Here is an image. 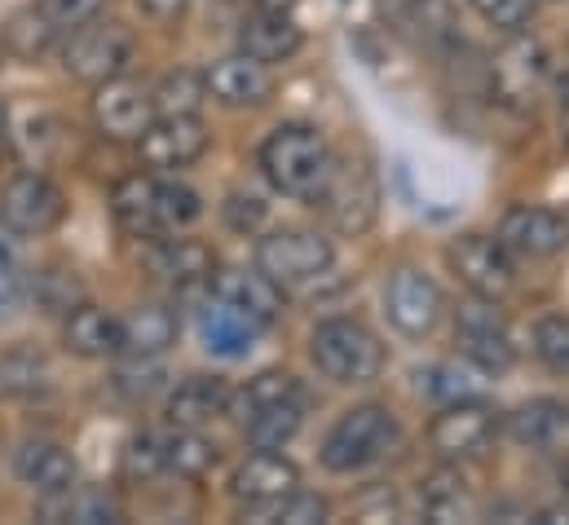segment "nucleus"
<instances>
[{
	"label": "nucleus",
	"mask_w": 569,
	"mask_h": 525,
	"mask_svg": "<svg viewBox=\"0 0 569 525\" xmlns=\"http://www.w3.org/2000/svg\"><path fill=\"white\" fill-rule=\"evenodd\" d=\"M53 40H58V31L40 18V9H36V4H31V9H22V13H13V18H9V27H4V44H9L18 58H36V53H44Z\"/></svg>",
	"instance_id": "nucleus-36"
},
{
	"label": "nucleus",
	"mask_w": 569,
	"mask_h": 525,
	"mask_svg": "<svg viewBox=\"0 0 569 525\" xmlns=\"http://www.w3.org/2000/svg\"><path fill=\"white\" fill-rule=\"evenodd\" d=\"M472 9L499 31H521L535 18V0H472Z\"/></svg>",
	"instance_id": "nucleus-44"
},
{
	"label": "nucleus",
	"mask_w": 569,
	"mask_h": 525,
	"mask_svg": "<svg viewBox=\"0 0 569 525\" xmlns=\"http://www.w3.org/2000/svg\"><path fill=\"white\" fill-rule=\"evenodd\" d=\"M331 168H336V155L313 125H279L261 141V172L287 199L313 204L322 195Z\"/></svg>",
	"instance_id": "nucleus-1"
},
{
	"label": "nucleus",
	"mask_w": 569,
	"mask_h": 525,
	"mask_svg": "<svg viewBox=\"0 0 569 525\" xmlns=\"http://www.w3.org/2000/svg\"><path fill=\"white\" fill-rule=\"evenodd\" d=\"M133 49H138V44H133V31H129L124 22L89 18L84 27L71 31V40H67V49H62V67H67L71 80L98 89V85H107V80H116V76L129 71Z\"/></svg>",
	"instance_id": "nucleus-4"
},
{
	"label": "nucleus",
	"mask_w": 569,
	"mask_h": 525,
	"mask_svg": "<svg viewBox=\"0 0 569 525\" xmlns=\"http://www.w3.org/2000/svg\"><path fill=\"white\" fill-rule=\"evenodd\" d=\"M111 212L116 221L138 235V239H159V221H154V177H124L116 190H111Z\"/></svg>",
	"instance_id": "nucleus-27"
},
{
	"label": "nucleus",
	"mask_w": 569,
	"mask_h": 525,
	"mask_svg": "<svg viewBox=\"0 0 569 525\" xmlns=\"http://www.w3.org/2000/svg\"><path fill=\"white\" fill-rule=\"evenodd\" d=\"M561 486H566V495H569V468L561 473Z\"/></svg>",
	"instance_id": "nucleus-51"
},
{
	"label": "nucleus",
	"mask_w": 569,
	"mask_h": 525,
	"mask_svg": "<svg viewBox=\"0 0 569 525\" xmlns=\"http://www.w3.org/2000/svg\"><path fill=\"white\" fill-rule=\"evenodd\" d=\"M199 331H203V345H208L212 354H221V358H243V354L257 345V336H261L266 327L252 323L243 309L226 305L221 296H212V300L203 305V314H199Z\"/></svg>",
	"instance_id": "nucleus-22"
},
{
	"label": "nucleus",
	"mask_w": 569,
	"mask_h": 525,
	"mask_svg": "<svg viewBox=\"0 0 569 525\" xmlns=\"http://www.w3.org/2000/svg\"><path fill=\"white\" fill-rule=\"evenodd\" d=\"M300 486V473H296V464L283 459L279 450H257V455H248L243 464H239V473L230 477V491H234V499H243V504H279L283 495H291Z\"/></svg>",
	"instance_id": "nucleus-19"
},
{
	"label": "nucleus",
	"mask_w": 569,
	"mask_h": 525,
	"mask_svg": "<svg viewBox=\"0 0 569 525\" xmlns=\"http://www.w3.org/2000/svg\"><path fill=\"white\" fill-rule=\"evenodd\" d=\"M296 433H300V397H296V402L257 406L252 419H248V442H252L257 450H283Z\"/></svg>",
	"instance_id": "nucleus-32"
},
{
	"label": "nucleus",
	"mask_w": 569,
	"mask_h": 525,
	"mask_svg": "<svg viewBox=\"0 0 569 525\" xmlns=\"http://www.w3.org/2000/svg\"><path fill=\"white\" fill-rule=\"evenodd\" d=\"M13 477H18L27 491H36L40 499H49V495H62V491L76 486V459H71V450H62L58 442L31 437V442H22L18 455H13Z\"/></svg>",
	"instance_id": "nucleus-17"
},
{
	"label": "nucleus",
	"mask_w": 569,
	"mask_h": 525,
	"mask_svg": "<svg viewBox=\"0 0 569 525\" xmlns=\"http://www.w3.org/2000/svg\"><path fill=\"white\" fill-rule=\"evenodd\" d=\"M4 141L18 150V159L27 168H44L58 155L62 141V120L44 107H22V111H4Z\"/></svg>",
	"instance_id": "nucleus-20"
},
{
	"label": "nucleus",
	"mask_w": 569,
	"mask_h": 525,
	"mask_svg": "<svg viewBox=\"0 0 569 525\" xmlns=\"http://www.w3.org/2000/svg\"><path fill=\"white\" fill-rule=\"evenodd\" d=\"M331 257H336L331 239H322L318 230H300V226L274 230L257 244V269L270 274L274 283H305V278L322 274Z\"/></svg>",
	"instance_id": "nucleus-8"
},
{
	"label": "nucleus",
	"mask_w": 569,
	"mask_h": 525,
	"mask_svg": "<svg viewBox=\"0 0 569 525\" xmlns=\"http://www.w3.org/2000/svg\"><path fill=\"white\" fill-rule=\"evenodd\" d=\"M67 221V195L40 168H27L0 190V226L13 235H49Z\"/></svg>",
	"instance_id": "nucleus-6"
},
{
	"label": "nucleus",
	"mask_w": 569,
	"mask_h": 525,
	"mask_svg": "<svg viewBox=\"0 0 569 525\" xmlns=\"http://www.w3.org/2000/svg\"><path fill=\"white\" fill-rule=\"evenodd\" d=\"M208 283H212V296H221L226 305L243 309L261 327H270L283 314V283H274L261 269H221Z\"/></svg>",
	"instance_id": "nucleus-16"
},
{
	"label": "nucleus",
	"mask_w": 569,
	"mask_h": 525,
	"mask_svg": "<svg viewBox=\"0 0 569 525\" xmlns=\"http://www.w3.org/2000/svg\"><path fill=\"white\" fill-rule=\"evenodd\" d=\"M296 4H305V0H257V9H266V13H291Z\"/></svg>",
	"instance_id": "nucleus-49"
},
{
	"label": "nucleus",
	"mask_w": 569,
	"mask_h": 525,
	"mask_svg": "<svg viewBox=\"0 0 569 525\" xmlns=\"http://www.w3.org/2000/svg\"><path fill=\"white\" fill-rule=\"evenodd\" d=\"M208 98V80L194 71H172L154 89V116H199Z\"/></svg>",
	"instance_id": "nucleus-33"
},
{
	"label": "nucleus",
	"mask_w": 569,
	"mask_h": 525,
	"mask_svg": "<svg viewBox=\"0 0 569 525\" xmlns=\"http://www.w3.org/2000/svg\"><path fill=\"white\" fill-rule=\"evenodd\" d=\"M163 459H168V473L199 482V477H208V473L217 468L221 450H217L199 428H177L172 437H163Z\"/></svg>",
	"instance_id": "nucleus-30"
},
{
	"label": "nucleus",
	"mask_w": 569,
	"mask_h": 525,
	"mask_svg": "<svg viewBox=\"0 0 569 525\" xmlns=\"http://www.w3.org/2000/svg\"><path fill=\"white\" fill-rule=\"evenodd\" d=\"M80 278L76 269H40L36 278V300L49 309V314H67L71 305H80Z\"/></svg>",
	"instance_id": "nucleus-38"
},
{
	"label": "nucleus",
	"mask_w": 569,
	"mask_h": 525,
	"mask_svg": "<svg viewBox=\"0 0 569 525\" xmlns=\"http://www.w3.org/2000/svg\"><path fill=\"white\" fill-rule=\"evenodd\" d=\"M93 120H98V129L107 132L111 141H138L150 129V120H154V93L142 89L138 80L116 76V80L98 85Z\"/></svg>",
	"instance_id": "nucleus-13"
},
{
	"label": "nucleus",
	"mask_w": 569,
	"mask_h": 525,
	"mask_svg": "<svg viewBox=\"0 0 569 525\" xmlns=\"http://www.w3.org/2000/svg\"><path fill=\"white\" fill-rule=\"evenodd\" d=\"M124 323V354L129 358H159L177 345V314L168 305H138Z\"/></svg>",
	"instance_id": "nucleus-26"
},
{
	"label": "nucleus",
	"mask_w": 569,
	"mask_h": 525,
	"mask_svg": "<svg viewBox=\"0 0 569 525\" xmlns=\"http://www.w3.org/2000/svg\"><path fill=\"white\" fill-rule=\"evenodd\" d=\"M261 221H266V204H261V195H243V190H234V195L226 199V226H230V230L248 235V230H257Z\"/></svg>",
	"instance_id": "nucleus-45"
},
{
	"label": "nucleus",
	"mask_w": 569,
	"mask_h": 525,
	"mask_svg": "<svg viewBox=\"0 0 569 525\" xmlns=\"http://www.w3.org/2000/svg\"><path fill=\"white\" fill-rule=\"evenodd\" d=\"M425 513L432 522H459V517H472V499L463 491V482L455 473H437L428 477L425 486Z\"/></svg>",
	"instance_id": "nucleus-35"
},
{
	"label": "nucleus",
	"mask_w": 569,
	"mask_h": 525,
	"mask_svg": "<svg viewBox=\"0 0 569 525\" xmlns=\"http://www.w3.org/2000/svg\"><path fill=\"white\" fill-rule=\"evenodd\" d=\"M313 208H322V217L340 235H362L380 212V181H376L371 164L367 159H336Z\"/></svg>",
	"instance_id": "nucleus-5"
},
{
	"label": "nucleus",
	"mask_w": 569,
	"mask_h": 525,
	"mask_svg": "<svg viewBox=\"0 0 569 525\" xmlns=\"http://www.w3.org/2000/svg\"><path fill=\"white\" fill-rule=\"evenodd\" d=\"M428 389H432L437 397H446V402H463V397H477V389L468 385V372H459V367H437Z\"/></svg>",
	"instance_id": "nucleus-47"
},
{
	"label": "nucleus",
	"mask_w": 569,
	"mask_h": 525,
	"mask_svg": "<svg viewBox=\"0 0 569 525\" xmlns=\"http://www.w3.org/2000/svg\"><path fill=\"white\" fill-rule=\"evenodd\" d=\"M313 367L336 385H371L385 372V345L358 318H327L309 336Z\"/></svg>",
	"instance_id": "nucleus-2"
},
{
	"label": "nucleus",
	"mask_w": 569,
	"mask_h": 525,
	"mask_svg": "<svg viewBox=\"0 0 569 525\" xmlns=\"http://www.w3.org/2000/svg\"><path fill=\"white\" fill-rule=\"evenodd\" d=\"M230 385L221 376H190L168 394V419L172 428H203L230 406Z\"/></svg>",
	"instance_id": "nucleus-21"
},
{
	"label": "nucleus",
	"mask_w": 569,
	"mask_h": 525,
	"mask_svg": "<svg viewBox=\"0 0 569 525\" xmlns=\"http://www.w3.org/2000/svg\"><path fill=\"white\" fill-rule=\"evenodd\" d=\"M300 397V385H296V376H287V372H261L252 385H248V410H257V406H270V402H296Z\"/></svg>",
	"instance_id": "nucleus-43"
},
{
	"label": "nucleus",
	"mask_w": 569,
	"mask_h": 525,
	"mask_svg": "<svg viewBox=\"0 0 569 525\" xmlns=\"http://www.w3.org/2000/svg\"><path fill=\"white\" fill-rule=\"evenodd\" d=\"M138 4H142V13H150V18L172 22V18H181V13H186V4H190V0H138Z\"/></svg>",
	"instance_id": "nucleus-48"
},
{
	"label": "nucleus",
	"mask_w": 569,
	"mask_h": 525,
	"mask_svg": "<svg viewBox=\"0 0 569 525\" xmlns=\"http://www.w3.org/2000/svg\"><path fill=\"white\" fill-rule=\"evenodd\" d=\"M569 433V402L561 397H535L526 406H517L508 415V437L530 446V450H548Z\"/></svg>",
	"instance_id": "nucleus-24"
},
{
	"label": "nucleus",
	"mask_w": 569,
	"mask_h": 525,
	"mask_svg": "<svg viewBox=\"0 0 569 525\" xmlns=\"http://www.w3.org/2000/svg\"><path fill=\"white\" fill-rule=\"evenodd\" d=\"M138 150H142V164L154 172L190 168L208 150V129L199 116H154L150 129L138 137Z\"/></svg>",
	"instance_id": "nucleus-12"
},
{
	"label": "nucleus",
	"mask_w": 569,
	"mask_h": 525,
	"mask_svg": "<svg viewBox=\"0 0 569 525\" xmlns=\"http://www.w3.org/2000/svg\"><path fill=\"white\" fill-rule=\"evenodd\" d=\"M40 517H58V522H84V525H102V522H120V504L107 495V491H62V495H49L40 504Z\"/></svg>",
	"instance_id": "nucleus-29"
},
{
	"label": "nucleus",
	"mask_w": 569,
	"mask_h": 525,
	"mask_svg": "<svg viewBox=\"0 0 569 525\" xmlns=\"http://www.w3.org/2000/svg\"><path fill=\"white\" fill-rule=\"evenodd\" d=\"M495 437V410L481 397L450 402L432 424H428V446L441 459H468Z\"/></svg>",
	"instance_id": "nucleus-11"
},
{
	"label": "nucleus",
	"mask_w": 569,
	"mask_h": 525,
	"mask_svg": "<svg viewBox=\"0 0 569 525\" xmlns=\"http://www.w3.org/2000/svg\"><path fill=\"white\" fill-rule=\"evenodd\" d=\"M446 261L463 278V287H468L472 296L503 300V296L512 291V283H517L512 252H508L499 239H490V235H463V239H455L450 252H446Z\"/></svg>",
	"instance_id": "nucleus-9"
},
{
	"label": "nucleus",
	"mask_w": 569,
	"mask_h": 525,
	"mask_svg": "<svg viewBox=\"0 0 569 525\" xmlns=\"http://www.w3.org/2000/svg\"><path fill=\"white\" fill-rule=\"evenodd\" d=\"M535 354H539V363H543L548 372L569 376V318L566 314L539 318V327H535Z\"/></svg>",
	"instance_id": "nucleus-37"
},
{
	"label": "nucleus",
	"mask_w": 569,
	"mask_h": 525,
	"mask_svg": "<svg viewBox=\"0 0 569 525\" xmlns=\"http://www.w3.org/2000/svg\"><path fill=\"white\" fill-rule=\"evenodd\" d=\"M53 389V367L40 349L18 345L9 354H0V397L4 402H40Z\"/></svg>",
	"instance_id": "nucleus-25"
},
{
	"label": "nucleus",
	"mask_w": 569,
	"mask_h": 525,
	"mask_svg": "<svg viewBox=\"0 0 569 525\" xmlns=\"http://www.w3.org/2000/svg\"><path fill=\"white\" fill-rule=\"evenodd\" d=\"M393 442V410L380 402H362L353 410H345L327 442H322V468L327 473H358L367 464H376Z\"/></svg>",
	"instance_id": "nucleus-3"
},
{
	"label": "nucleus",
	"mask_w": 569,
	"mask_h": 525,
	"mask_svg": "<svg viewBox=\"0 0 569 525\" xmlns=\"http://www.w3.org/2000/svg\"><path fill=\"white\" fill-rule=\"evenodd\" d=\"M159 473H168L163 437L138 433V437L129 442V450H124V477H129V482H150V477H159Z\"/></svg>",
	"instance_id": "nucleus-39"
},
{
	"label": "nucleus",
	"mask_w": 569,
	"mask_h": 525,
	"mask_svg": "<svg viewBox=\"0 0 569 525\" xmlns=\"http://www.w3.org/2000/svg\"><path fill=\"white\" fill-rule=\"evenodd\" d=\"M385 314H389V323L402 331V336H428L437 323H441V314H446V296H441V287L420 274V269H411V265H402L393 278H389V287H385Z\"/></svg>",
	"instance_id": "nucleus-10"
},
{
	"label": "nucleus",
	"mask_w": 569,
	"mask_h": 525,
	"mask_svg": "<svg viewBox=\"0 0 569 525\" xmlns=\"http://www.w3.org/2000/svg\"><path fill=\"white\" fill-rule=\"evenodd\" d=\"M212 252L194 239H159L154 244V269L177 283V287H190V283H208L212 278Z\"/></svg>",
	"instance_id": "nucleus-28"
},
{
	"label": "nucleus",
	"mask_w": 569,
	"mask_h": 525,
	"mask_svg": "<svg viewBox=\"0 0 569 525\" xmlns=\"http://www.w3.org/2000/svg\"><path fill=\"white\" fill-rule=\"evenodd\" d=\"M102 4H107V0H36L40 18H44L58 36H62V31L84 27L89 18H98V13H102Z\"/></svg>",
	"instance_id": "nucleus-41"
},
{
	"label": "nucleus",
	"mask_w": 569,
	"mask_h": 525,
	"mask_svg": "<svg viewBox=\"0 0 569 525\" xmlns=\"http://www.w3.org/2000/svg\"><path fill=\"white\" fill-rule=\"evenodd\" d=\"M62 340L76 358H120L124 354V323L98 305H71L62 318Z\"/></svg>",
	"instance_id": "nucleus-18"
},
{
	"label": "nucleus",
	"mask_w": 569,
	"mask_h": 525,
	"mask_svg": "<svg viewBox=\"0 0 569 525\" xmlns=\"http://www.w3.org/2000/svg\"><path fill=\"white\" fill-rule=\"evenodd\" d=\"M4 111H9V107L0 102V141H4Z\"/></svg>",
	"instance_id": "nucleus-50"
},
{
	"label": "nucleus",
	"mask_w": 569,
	"mask_h": 525,
	"mask_svg": "<svg viewBox=\"0 0 569 525\" xmlns=\"http://www.w3.org/2000/svg\"><path fill=\"white\" fill-rule=\"evenodd\" d=\"M22 296H27V278H22V265H18V252L13 244L4 239L0 230V323L13 318L22 309Z\"/></svg>",
	"instance_id": "nucleus-40"
},
{
	"label": "nucleus",
	"mask_w": 569,
	"mask_h": 525,
	"mask_svg": "<svg viewBox=\"0 0 569 525\" xmlns=\"http://www.w3.org/2000/svg\"><path fill=\"white\" fill-rule=\"evenodd\" d=\"M566 146H569V111H566Z\"/></svg>",
	"instance_id": "nucleus-52"
},
{
	"label": "nucleus",
	"mask_w": 569,
	"mask_h": 525,
	"mask_svg": "<svg viewBox=\"0 0 569 525\" xmlns=\"http://www.w3.org/2000/svg\"><path fill=\"white\" fill-rule=\"evenodd\" d=\"M455 336H459V349L472 367L481 372H508L517 349H512V331H508V318L499 309V300L490 296H472L459 305L455 314Z\"/></svg>",
	"instance_id": "nucleus-7"
},
{
	"label": "nucleus",
	"mask_w": 569,
	"mask_h": 525,
	"mask_svg": "<svg viewBox=\"0 0 569 525\" xmlns=\"http://www.w3.org/2000/svg\"><path fill=\"white\" fill-rule=\"evenodd\" d=\"M116 385H120L124 394H133V397L154 394V389H159V367H154V358H133L129 367H120Z\"/></svg>",
	"instance_id": "nucleus-46"
},
{
	"label": "nucleus",
	"mask_w": 569,
	"mask_h": 525,
	"mask_svg": "<svg viewBox=\"0 0 569 525\" xmlns=\"http://www.w3.org/2000/svg\"><path fill=\"white\" fill-rule=\"evenodd\" d=\"M203 217V204L190 186L181 181H154V221H159V235L163 230H186Z\"/></svg>",
	"instance_id": "nucleus-34"
},
{
	"label": "nucleus",
	"mask_w": 569,
	"mask_h": 525,
	"mask_svg": "<svg viewBox=\"0 0 569 525\" xmlns=\"http://www.w3.org/2000/svg\"><path fill=\"white\" fill-rule=\"evenodd\" d=\"M499 244H503L512 257L543 261V257H552V252L566 248V221H561V212H552V208L517 204V208H508L503 221H499Z\"/></svg>",
	"instance_id": "nucleus-14"
},
{
	"label": "nucleus",
	"mask_w": 569,
	"mask_h": 525,
	"mask_svg": "<svg viewBox=\"0 0 569 525\" xmlns=\"http://www.w3.org/2000/svg\"><path fill=\"white\" fill-rule=\"evenodd\" d=\"M548 76V62H543V49L539 44H512L499 67H495V80L508 98H535L539 80Z\"/></svg>",
	"instance_id": "nucleus-31"
},
{
	"label": "nucleus",
	"mask_w": 569,
	"mask_h": 525,
	"mask_svg": "<svg viewBox=\"0 0 569 525\" xmlns=\"http://www.w3.org/2000/svg\"><path fill=\"white\" fill-rule=\"evenodd\" d=\"M203 80H208V98H217L221 107H261L274 93V71L243 49L217 58Z\"/></svg>",
	"instance_id": "nucleus-15"
},
{
	"label": "nucleus",
	"mask_w": 569,
	"mask_h": 525,
	"mask_svg": "<svg viewBox=\"0 0 569 525\" xmlns=\"http://www.w3.org/2000/svg\"><path fill=\"white\" fill-rule=\"evenodd\" d=\"M300 44H305V31L291 22V13H266V9H257L243 22V31H239V49L252 53L257 62H266V67L287 62Z\"/></svg>",
	"instance_id": "nucleus-23"
},
{
	"label": "nucleus",
	"mask_w": 569,
	"mask_h": 525,
	"mask_svg": "<svg viewBox=\"0 0 569 525\" xmlns=\"http://www.w3.org/2000/svg\"><path fill=\"white\" fill-rule=\"evenodd\" d=\"M331 517V508H327V499H318V495H305V491H291L279 499V508L270 513V522H287V525H318Z\"/></svg>",
	"instance_id": "nucleus-42"
}]
</instances>
